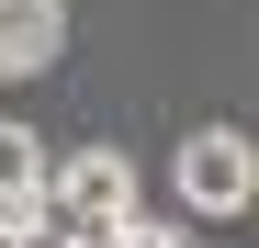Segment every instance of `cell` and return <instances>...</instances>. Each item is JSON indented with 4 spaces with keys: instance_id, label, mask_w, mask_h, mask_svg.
<instances>
[{
    "instance_id": "cell-1",
    "label": "cell",
    "mask_w": 259,
    "mask_h": 248,
    "mask_svg": "<svg viewBox=\"0 0 259 248\" xmlns=\"http://www.w3.org/2000/svg\"><path fill=\"white\" fill-rule=\"evenodd\" d=\"M34 226L68 237V248L124 237V226H136V158H124L113 136H102V147H68V158H57V181H46V215H34Z\"/></svg>"
},
{
    "instance_id": "cell-2",
    "label": "cell",
    "mask_w": 259,
    "mask_h": 248,
    "mask_svg": "<svg viewBox=\"0 0 259 248\" xmlns=\"http://www.w3.org/2000/svg\"><path fill=\"white\" fill-rule=\"evenodd\" d=\"M169 181H181L192 215H248L259 203V147L237 136V124H192L181 158H169Z\"/></svg>"
},
{
    "instance_id": "cell-3",
    "label": "cell",
    "mask_w": 259,
    "mask_h": 248,
    "mask_svg": "<svg viewBox=\"0 0 259 248\" xmlns=\"http://www.w3.org/2000/svg\"><path fill=\"white\" fill-rule=\"evenodd\" d=\"M46 181H57V147L34 136V124H0V226H12V237H34Z\"/></svg>"
},
{
    "instance_id": "cell-4",
    "label": "cell",
    "mask_w": 259,
    "mask_h": 248,
    "mask_svg": "<svg viewBox=\"0 0 259 248\" xmlns=\"http://www.w3.org/2000/svg\"><path fill=\"white\" fill-rule=\"evenodd\" d=\"M68 57V0H0V79H46Z\"/></svg>"
},
{
    "instance_id": "cell-5",
    "label": "cell",
    "mask_w": 259,
    "mask_h": 248,
    "mask_svg": "<svg viewBox=\"0 0 259 248\" xmlns=\"http://www.w3.org/2000/svg\"><path fill=\"white\" fill-rule=\"evenodd\" d=\"M102 248H192L181 226H158V215H136V226H124V237H102Z\"/></svg>"
},
{
    "instance_id": "cell-6",
    "label": "cell",
    "mask_w": 259,
    "mask_h": 248,
    "mask_svg": "<svg viewBox=\"0 0 259 248\" xmlns=\"http://www.w3.org/2000/svg\"><path fill=\"white\" fill-rule=\"evenodd\" d=\"M12 248H68V237H46V226H34V237H12Z\"/></svg>"
},
{
    "instance_id": "cell-7",
    "label": "cell",
    "mask_w": 259,
    "mask_h": 248,
    "mask_svg": "<svg viewBox=\"0 0 259 248\" xmlns=\"http://www.w3.org/2000/svg\"><path fill=\"white\" fill-rule=\"evenodd\" d=\"M0 248H12V226H0Z\"/></svg>"
}]
</instances>
